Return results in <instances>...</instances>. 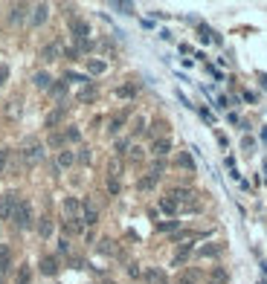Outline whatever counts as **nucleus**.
Segmentation results:
<instances>
[{
	"instance_id": "f257e3e1",
	"label": "nucleus",
	"mask_w": 267,
	"mask_h": 284,
	"mask_svg": "<svg viewBox=\"0 0 267 284\" xmlns=\"http://www.w3.org/2000/svg\"><path fill=\"white\" fill-rule=\"evenodd\" d=\"M12 221H15L18 229H32V223H35L32 221V203L21 197V203H18V209H15V218H12Z\"/></svg>"
},
{
	"instance_id": "f03ea898",
	"label": "nucleus",
	"mask_w": 267,
	"mask_h": 284,
	"mask_svg": "<svg viewBox=\"0 0 267 284\" xmlns=\"http://www.w3.org/2000/svg\"><path fill=\"white\" fill-rule=\"evenodd\" d=\"M18 203H21V194H18V191H6V194H0V218H3V221H12Z\"/></svg>"
},
{
	"instance_id": "7ed1b4c3",
	"label": "nucleus",
	"mask_w": 267,
	"mask_h": 284,
	"mask_svg": "<svg viewBox=\"0 0 267 284\" xmlns=\"http://www.w3.org/2000/svg\"><path fill=\"white\" fill-rule=\"evenodd\" d=\"M21 157L27 165H35L38 159L44 157V148H41V142H35V139H27V145L21 148Z\"/></svg>"
},
{
	"instance_id": "20e7f679",
	"label": "nucleus",
	"mask_w": 267,
	"mask_h": 284,
	"mask_svg": "<svg viewBox=\"0 0 267 284\" xmlns=\"http://www.w3.org/2000/svg\"><path fill=\"white\" fill-rule=\"evenodd\" d=\"M70 35L76 38V44H84V41L90 38V24L81 21V18H73V21H70Z\"/></svg>"
},
{
	"instance_id": "39448f33",
	"label": "nucleus",
	"mask_w": 267,
	"mask_h": 284,
	"mask_svg": "<svg viewBox=\"0 0 267 284\" xmlns=\"http://www.w3.org/2000/svg\"><path fill=\"white\" fill-rule=\"evenodd\" d=\"M81 221H84V226H96L99 223V212H96V206L90 200H81Z\"/></svg>"
},
{
	"instance_id": "423d86ee",
	"label": "nucleus",
	"mask_w": 267,
	"mask_h": 284,
	"mask_svg": "<svg viewBox=\"0 0 267 284\" xmlns=\"http://www.w3.org/2000/svg\"><path fill=\"white\" fill-rule=\"evenodd\" d=\"M58 270H61V264H58L55 255H44L41 258V273L44 276H58Z\"/></svg>"
},
{
	"instance_id": "0eeeda50",
	"label": "nucleus",
	"mask_w": 267,
	"mask_h": 284,
	"mask_svg": "<svg viewBox=\"0 0 267 284\" xmlns=\"http://www.w3.org/2000/svg\"><path fill=\"white\" fill-rule=\"evenodd\" d=\"M168 151H171V139H168V136H157L154 145H151V154H154V157H166Z\"/></svg>"
},
{
	"instance_id": "6e6552de",
	"label": "nucleus",
	"mask_w": 267,
	"mask_h": 284,
	"mask_svg": "<svg viewBox=\"0 0 267 284\" xmlns=\"http://www.w3.org/2000/svg\"><path fill=\"white\" fill-rule=\"evenodd\" d=\"M58 55H61V44H58V41H53V44H47V47L41 50V58H44V61H55Z\"/></svg>"
},
{
	"instance_id": "1a4fd4ad",
	"label": "nucleus",
	"mask_w": 267,
	"mask_h": 284,
	"mask_svg": "<svg viewBox=\"0 0 267 284\" xmlns=\"http://www.w3.org/2000/svg\"><path fill=\"white\" fill-rule=\"evenodd\" d=\"M32 12H35V15H32V26H41V24L50 18V6H47V3H38Z\"/></svg>"
},
{
	"instance_id": "9d476101",
	"label": "nucleus",
	"mask_w": 267,
	"mask_h": 284,
	"mask_svg": "<svg viewBox=\"0 0 267 284\" xmlns=\"http://www.w3.org/2000/svg\"><path fill=\"white\" fill-rule=\"evenodd\" d=\"M160 209H163V212H166V215H180V203H177V200H174V197H160Z\"/></svg>"
},
{
	"instance_id": "9b49d317",
	"label": "nucleus",
	"mask_w": 267,
	"mask_h": 284,
	"mask_svg": "<svg viewBox=\"0 0 267 284\" xmlns=\"http://www.w3.org/2000/svg\"><path fill=\"white\" fill-rule=\"evenodd\" d=\"M145 282L148 284H166V273L157 270V267H148V270H145Z\"/></svg>"
},
{
	"instance_id": "f8f14e48",
	"label": "nucleus",
	"mask_w": 267,
	"mask_h": 284,
	"mask_svg": "<svg viewBox=\"0 0 267 284\" xmlns=\"http://www.w3.org/2000/svg\"><path fill=\"white\" fill-rule=\"evenodd\" d=\"M32 84L38 87V90H50V87H53V78H50V73H35Z\"/></svg>"
},
{
	"instance_id": "ddd939ff",
	"label": "nucleus",
	"mask_w": 267,
	"mask_h": 284,
	"mask_svg": "<svg viewBox=\"0 0 267 284\" xmlns=\"http://www.w3.org/2000/svg\"><path fill=\"white\" fill-rule=\"evenodd\" d=\"M157 180H160V171H148V177H142L136 186H139V191H148V189L157 186Z\"/></svg>"
},
{
	"instance_id": "4468645a",
	"label": "nucleus",
	"mask_w": 267,
	"mask_h": 284,
	"mask_svg": "<svg viewBox=\"0 0 267 284\" xmlns=\"http://www.w3.org/2000/svg\"><path fill=\"white\" fill-rule=\"evenodd\" d=\"M64 116H67V107H55L53 113H47V122H44V125H47V128H55L61 119H64Z\"/></svg>"
},
{
	"instance_id": "2eb2a0df",
	"label": "nucleus",
	"mask_w": 267,
	"mask_h": 284,
	"mask_svg": "<svg viewBox=\"0 0 267 284\" xmlns=\"http://www.w3.org/2000/svg\"><path fill=\"white\" fill-rule=\"evenodd\" d=\"M189 255H192V244H183V247H180V250L174 253V258H171V264H174V267H180V264H183V261H186Z\"/></svg>"
},
{
	"instance_id": "dca6fc26",
	"label": "nucleus",
	"mask_w": 267,
	"mask_h": 284,
	"mask_svg": "<svg viewBox=\"0 0 267 284\" xmlns=\"http://www.w3.org/2000/svg\"><path fill=\"white\" fill-rule=\"evenodd\" d=\"M96 99V84H84L79 90V102H93Z\"/></svg>"
},
{
	"instance_id": "f3484780",
	"label": "nucleus",
	"mask_w": 267,
	"mask_h": 284,
	"mask_svg": "<svg viewBox=\"0 0 267 284\" xmlns=\"http://www.w3.org/2000/svg\"><path fill=\"white\" fill-rule=\"evenodd\" d=\"M15 284H32V270H29L27 264L18 270V276H15Z\"/></svg>"
},
{
	"instance_id": "a211bd4d",
	"label": "nucleus",
	"mask_w": 267,
	"mask_h": 284,
	"mask_svg": "<svg viewBox=\"0 0 267 284\" xmlns=\"http://www.w3.org/2000/svg\"><path fill=\"white\" fill-rule=\"evenodd\" d=\"M218 253H221L218 244H206V247H200V250H198V258H215Z\"/></svg>"
},
{
	"instance_id": "6ab92c4d",
	"label": "nucleus",
	"mask_w": 267,
	"mask_h": 284,
	"mask_svg": "<svg viewBox=\"0 0 267 284\" xmlns=\"http://www.w3.org/2000/svg\"><path fill=\"white\" fill-rule=\"evenodd\" d=\"M38 235H41V238H50V235H53V221H50V218H41V223H38Z\"/></svg>"
},
{
	"instance_id": "aec40b11",
	"label": "nucleus",
	"mask_w": 267,
	"mask_h": 284,
	"mask_svg": "<svg viewBox=\"0 0 267 284\" xmlns=\"http://www.w3.org/2000/svg\"><path fill=\"white\" fill-rule=\"evenodd\" d=\"M73 162H76V154H73V151H61V154H58V168H70Z\"/></svg>"
},
{
	"instance_id": "412c9836",
	"label": "nucleus",
	"mask_w": 267,
	"mask_h": 284,
	"mask_svg": "<svg viewBox=\"0 0 267 284\" xmlns=\"http://www.w3.org/2000/svg\"><path fill=\"white\" fill-rule=\"evenodd\" d=\"M87 70H90L93 76H99V73H105V70H107V64L99 61V58H90V61H87Z\"/></svg>"
},
{
	"instance_id": "4be33fe9",
	"label": "nucleus",
	"mask_w": 267,
	"mask_h": 284,
	"mask_svg": "<svg viewBox=\"0 0 267 284\" xmlns=\"http://www.w3.org/2000/svg\"><path fill=\"white\" fill-rule=\"evenodd\" d=\"M177 165L186 168V171H195V159H192V154H180V157H177Z\"/></svg>"
},
{
	"instance_id": "5701e85b",
	"label": "nucleus",
	"mask_w": 267,
	"mask_h": 284,
	"mask_svg": "<svg viewBox=\"0 0 267 284\" xmlns=\"http://www.w3.org/2000/svg\"><path fill=\"white\" fill-rule=\"evenodd\" d=\"M116 96H119V99H134V96H136V87H134V84H122V87H116Z\"/></svg>"
},
{
	"instance_id": "b1692460",
	"label": "nucleus",
	"mask_w": 267,
	"mask_h": 284,
	"mask_svg": "<svg viewBox=\"0 0 267 284\" xmlns=\"http://www.w3.org/2000/svg\"><path fill=\"white\" fill-rule=\"evenodd\" d=\"M122 125H125V113L113 116V119H110V133H119V130H122Z\"/></svg>"
},
{
	"instance_id": "393cba45",
	"label": "nucleus",
	"mask_w": 267,
	"mask_h": 284,
	"mask_svg": "<svg viewBox=\"0 0 267 284\" xmlns=\"http://www.w3.org/2000/svg\"><path fill=\"white\" fill-rule=\"evenodd\" d=\"M64 139H67V142H79V139H81V133H79V128H73V125H70V128H67V130H64Z\"/></svg>"
},
{
	"instance_id": "a878e982",
	"label": "nucleus",
	"mask_w": 267,
	"mask_h": 284,
	"mask_svg": "<svg viewBox=\"0 0 267 284\" xmlns=\"http://www.w3.org/2000/svg\"><path fill=\"white\" fill-rule=\"evenodd\" d=\"M64 142H67L64 133H53V136H50V148H61Z\"/></svg>"
},
{
	"instance_id": "bb28decb",
	"label": "nucleus",
	"mask_w": 267,
	"mask_h": 284,
	"mask_svg": "<svg viewBox=\"0 0 267 284\" xmlns=\"http://www.w3.org/2000/svg\"><path fill=\"white\" fill-rule=\"evenodd\" d=\"M107 191H110V194H119V180H116V174L107 177Z\"/></svg>"
},
{
	"instance_id": "cd10ccee",
	"label": "nucleus",
	"mask_w": 267,
	"mask_h": 284,
	"mask_svg": "<svg viewBox=\"0 0 267 284\" xmlns=\"http://www.w3.org/2000/svg\"><path fill=\"white\" fill-rule=\"evenodd\" d=\"M110 6H113V9H119L122 15H131V12H134V3H110Z\"/></svg>"
},
{
	"instance_id": "c85d7f7f",
	"label": "nucleus",
	"mask_w": 267,
	"mask_h": 284,
	"mask_svg": "<svg viewBox=\"0 0 267 284\" xmlns=\"http://www.w3.org/2000/svg\"><path fill=\"white\" fill-rule=\"evenodd\" d=\"M212 282H215V284H227V273H224V270H212Z\"/></svg>"
},
{
	"instance_id": "c756f323",
	"label": "nucleus",
	"mask_w": 267,
	"mask_h": 284,
	"mask_svg": "<svg viewBox=\"0 0 267 284\" xmlns=\"http://www.w3.org/2000/svg\"><path fill=\"white\" fill-rule=\"evenodd\" d=\"M64 90H67L64 81H58V84H53V87H50V93H53V96H64Z\"/></svg>"
},
{
	"instance_id": "7c9ffc66",
	"label": "nucleus",
	"mask_w": 267,
	"mask_h": 284,
	"mask_svg": "<svg viewBox=\"0 0 267 284\" xmlns=\"http://www.w3.org/2000/svg\"><path fill=\"white\" fill-rule=\"evenodd\" d=\"M241 145H244V151H253V148H256V139H253V136H244Z\"/></svg>"
},
{
	"instance_id": "2f4dec72",
	"label": "nucleus",
	"mask_w": 267,
	"mask_h": 284,
	"mask_svg": "<svg viewBox=\"0 0 267 284\" xmlns=\"http://www.w3.org/2000/svg\"><path fill=\"white\" fill-rule=\"evenodd\" d=\"M6 78H9V64H0V87L6 84Z\"/></svg>"
},
{
	"instance_id": "473e14b6",
	"label": "nucleus",
	"mask_w": 267,
	"mask_h": 284,
	"mask_svg": "<svg viewBox=\"0 0 267 284\" xmlns=\"http://www.w3.org/2000/svg\"><path fill=\"white\" fill-rule=\"evenodd\" d=\"M128 145H131L128 139H119V142H116V154H125V151H128Z\"/></svg>"
},
{
	"instance_id": "72a5a7b5",
	"label": "nucleus",
	"mask_w": 267,
	"mask_h": 284,
	"mask_svg": "<svg viewBox=\"0 0 267 284\" xmlns=\"http://www.w3.org/2000/svg\"><path fill=\"white\" fill-rule=\"evenodd\" d=\"M157 229H160V232H168V229H177V221H171V223H157Z\"/></svg>"
},
{
	"instance_id": "f704fd0d",
	"label": "nucleus",
	"mask_w": 267,
	"mask_h": 284,
	"mask_svg": "<svg viewBox=\"0 0 267 284\" xmlns=\"http://www.w3.org/2000/svg\"><path fill=\"white\" fill-rule=\"evenodd\" d=\"M99 253H113V247H110V241H99Z\"/></svg>"
},
{
	"instance_id": "c9c22d12",
	"label": "nucleus",
	"mask_w": 267,
	"mask_h": 284,
	"mask_svg": "<svg viewBox=\"0 0 267 284\" xmlns=\"http://www.w3.org/2000/svg\"><path fill=\"white\" fill-rule=\"evenodd\" d=\"M58 253H61V255H67V253H70V244H67L64 238H61V241H58Z\"/></svg>"
},
{
	"instance_id": "e433bc0d",
	"label": "nucleus",
	"mask_w": 267,
	"mask_h": 284,
	"mask_svg": "<svg viewBox=\"0 0 267 284\" xmlns=\"http://www.w3.org/2000/svg\"><path fill=\"white\" fill-rule=\"evenodd\" d=\"M160 130H166V122H154V128H151V133H154V136H157V133H160Z\"/></svg>"
},
{
	"instance_id": "4c0bfd02",
	"label": "nucleus",
	"mask_w": 267,
	"mask_h": 284,
	"mask_svg": "<svg viewBox=\"0 0 267 284\" xmlns=\"http://www.w3.org/2000/svg\"><path fill=\"white\" fill-rule=\"evenodd\" d=\"M79 162H84V165L90 162V154H87V148H81V154H79Z\"/></svg>"
},
{
	"instance_id": "58836bf2",
	"label": "nucleus",
	"mask_w": 267,
	"mask_h": 284,
	"mask_svg": "<svg viewBox=\"0 0 267 284\" xmlns=\"http://www.w3.org/2000/svg\"><path fill=\"white\" fill-rule=\"evenodd\" d=\"M215 139H218V145H221V148H227V136H224V133H215Z\"/></svg>"
},
{
	"instance_id": "ea45409f",
	"label": "nucleus",
	"mask_w": 267,
	"mask_h": 284,
	"mask_svg": "<svg viewBox=\"0 0 267 284\" xmlns=\"http://www.w3.org/2000/svg\"><path fill=\"white\" fill-rule=\"evenodd\" d=\"M3 165H6V151L0 148V171H3Z\"/></svg>"
},
{
	"instance_id": "a19ab883",
	"label": "nucleus",
	"mask_w": 267,
	"mask_h": 284,
	"mask_svg": "<svg viewBox=\"0 0 267 284\" xmlns=\"http://www.w3.org/2000/svg\"><path fill=\"white\" fill-rule=\"evenodd\" d=\"M259 81H262V87L267 90V76H259Z\"/></svg>"
},
{
	"instance_id": "79ce46f5",
	"label": "nucleus",
	"mask_w": 267,
	"mask_h": 284,
	"mask_svg": "<svg viewBox=\"0 0 267 284\" xmlns=\"http://www.w3.org/2000/svg\"><path fill=\"white\" fill-rule=\"evenodd\" d=\"M0 284H3V273H0Z\"/></svg>"
}]
</instances>
